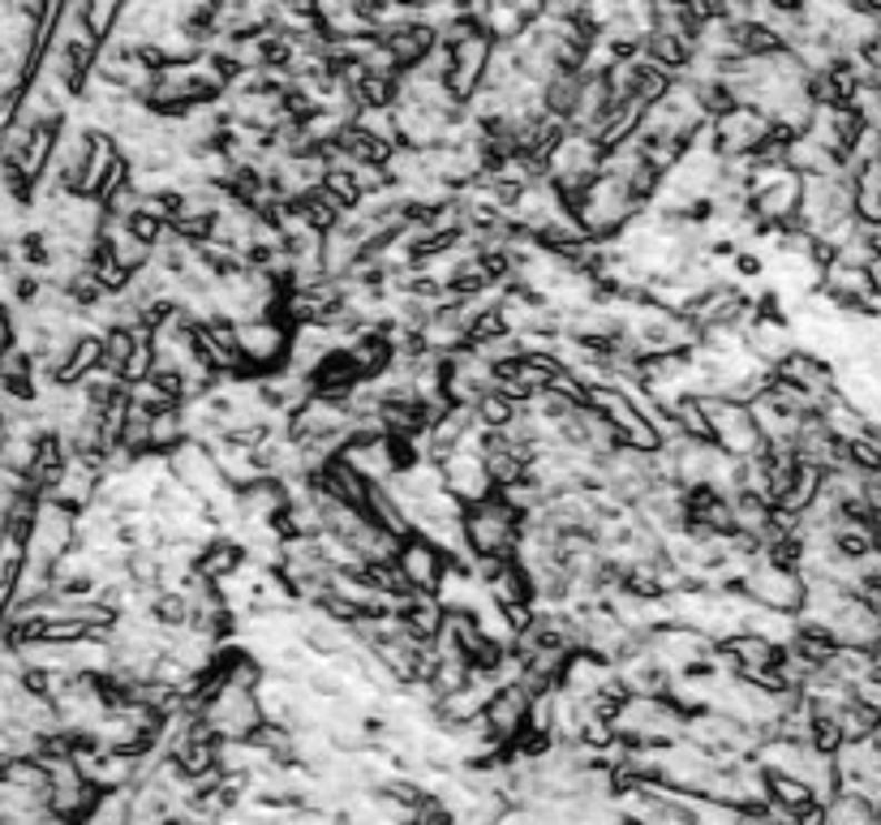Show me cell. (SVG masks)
I'll return each instance as SVG.
<instances>
[{"label":"cell","mask_w":881,"mask_h":825,"mask_svg":"<svg viewBox=\"0 0 881 825\" xmlns=\"http://www.w3.org/2000/svg\"><path fill=\"white\" fill-rule=\"evenodd\" d=\"M641 211H645V202L632 199V190L623 181H615V177H607V172L572 207V215L581 220L585 237H593V241H615Z\"/></svg>","instance_id":"1"},{"label":"cell","mask_w":881,"mask_h":825,"mask_svg":"<svg viewBox=\"0 0 881 825\" xmlns=\"http://www.w3.org/2000/svg\"><path fill=\"white\" fill-rule=\"evenodd\" d=\"M684 714L667 696H628L615 714V731L637 748H667L684 740Z\"/></svg>","instance_id":"2"},{"label":"cell","mask_w":881,"mask_h":825,"mask_svg":"<svg viewBox=\"0 0 881 825\" xmlns=\"http://www.w3.org/2000/svg\"><path fill=\"white\" fill-rule=\"evenodd\" d=\"M697 400H701V409H705V417H710V439H714V447H722L731 461H757V456L770 452V443L761 439V430L752 422L749 404L727 400V396H697Z\"/></svg>","instance_id":"3"},{"label":"cell","mask_w":881,"mask_h":825,"mask_svg":"<svg viewBox=\"0 0 881 825\" xmlns=\"http://www.w3.org/2000/svg\"><path fill=\"white\" fill-rule=\"evenodd\" d=\"M521 525H524V516H517L499 495L464 512V537H469V551H473V555H503V560H517Z\"/></svg>","instance_id":"4"},{"label":"cell","mask_w":881,"mask_h":825,"mask_svg":"<svg viewBox=\"0 0 881 825\" xmlns=\"http://www.w3.org/2000/svg\"><path fill=\"white\" fill-rule=\"evenodd\" d=\"M855 215V190L851 177H809L804 181V202H800V229H809L813 237H825L834 224H843Z\"/></svg>","instance_id":"5"},{"label":"cell","mask_w":881,"mask_h":825,"mask_svg":"<svg viewBox=\"0 0 881 825\" xmlns=\"http://www.w3.org/2000/svg\"><path fill=\"white\" fill-rule=\"evenodd\" d=\"M198 714H202V723H207V731L216 740H250L267 723L259 693H246V688H232V684H224Z\"/></svg>","instance_id":"6"},{"label":"cell","mask_w":881,"mask_h":825,"mask_svg":"<svg viewBox=\"0 0 881 825\" xmlns=\"http://www.w3.org/2000/svg\"><path fill=\"white\" fill-rule=\"evenodd\" d=\"M744 597L752 606H765V611L800 615L804 611V576L795 567H779V563L761 560L744 576Z\"/></svg>","instance_id":"7"},{"label":"cell","mask_w":881,"mask_h":825,"mask_svg":"<svg viewBox=\"0 0 881 825\" xmlns=\"http://www.w3.org/2000/svg\"><path fill=\"white\" fill-rule=\"evenodd\" d=\"M770 133H774V121L740 103L727 117H714V151H719V160H752Z\"/></svg>","instance_id":"8"},{"label":"cell","mask_w":881,"mask_h":825,"mask_svg":"<svg viewBox=\"0 0 881 825\" xmlns=\"http://www.w3.org/2000/svg\"><path fill=\"white\" fill-rule=\"evenodd\" d=\"M289 349H293V328L280 319H254L237 328V353L254 365L259 374H276L289 365Z\"/></svg>","instance_id":"9"},{"label":"cell","mask_w":881,"mask_h":825,"mask_svg":"<svg viewBox=\"0 0 881 825\" xmlns=\"http://www.w3.org/2000/svg\"><path fill=\"white\" fill-rule=\"evenodd\" d=\"M168 473L181 482V486H190L194 495L216 499L220 491H229V482H224V473H220V464H216V452H211V443H198V439H186L177 452H168Z\"/></svg>","instance_id":"10"},{"label":"cell","mask_w":881,"mask_h":825,"mask_svg":"<svg viewBox=\"0 0 881 825\" xmlns=\"http://www.w3.org/2000/svg\"><path fill=\"white\" fill-rule=\"evenodd\" d=\"M396 567H400V576H404V585H409L413 594H439L443 572L452 567V555H448V551H439L430 537L413 533V537H404Z\"/></svg>","instance_id":"11"},{"label":"cell","mask_w":881,"mask_h":825,"mask_svg":"<svg viewBox=\"0 0 881 825\" xmlns=\"http://www.w3.org/2000/svg\"><path fill=\"white\" fill-rule=\"evenodd\" d=\"M490 52H494V39L487 31L473 34V39H464L460 48H452V73H448V91H452V100L464 108V103L473 100L482 87H487V66H490Z\"/></svg>","instance_id":"12"},{"label":"cell","mask_w":881,"mask_h":825,"mask_svg":"<svg viewBox=\"0 0 881 825\" xmlns=\"http://www.w3.org/2000/svg\"><path fill=\"white\" fill-rule=\"evenodd\" d=\"M830 636L843 650H873L881 641V611L860 594H848L843 606H839V615L830 620Z\"/></svg>","instance_id":"13"},{"label":"cell","mask_w":881,"mask_h":825,"mask_svg":"<svg viewBox=\"0 0 881 825\" xmlns=\"http://www.w3.org/2000/svg\"><path fill=\"white\" fill-rule=\"evenodd\" d=\"M439 469H443V486H448L464 507H478V503H487V499L499 495L487 473V461H482L478 452H464V447H460V452H452Z\"/></svg>","instance_id":"14"},{"label":"cell","mask_w":881,"mask_h":825,"mask_svg":"<svg viewBox=\"0 0 881 825\" xmlns=\"http://www.w3.org/2000/svg\"><path fill=\"white\" fill-rule=\"evenodd\" d=\"M744 349H749L761 365L774 370V365L787 362V358L800 349V340H795L791 319H783V314H757L749 328H744Z\"/></svg>","instance_id":"15"},{"label":"cell","mask_w":881,"mask_h":825,"mask_svg":"<svg viewBox=\"0 0 881 825\" xmlns=\"http://www.w3.org/2000/svg\"><path fill=\"white\" fill-rule=\"evenodd\" d=\"M774 379L795 383V388H804L817 400H830L839 392V370H834V362H825L813 349H795L787 362L774 365Z\"/></svg>","instance_id":"16"},{"label":"cell","mask_w":881,"mask_h":825,"mask_svg":"<svg viewBox=\"0 0 881 825\" xmlns=\"http://www.w3.org/2000/svg\"><path fill=\"white\" fill-rule=\"evenodd\" d=\"M529 705H533V696L524 693L521 684H499V693H494V701H490L487 714H482L490 735L499 744H512L524 726H529Z\"/></svg>","instance_id":"17"},{"label":"cell","mask_w":881,"mask_h":825,"mask_svg":"<svg viewBox=\"0 0 881 825\" xmlns=\"http://www.w3.org/2000/svg\"><path fill=\"white\" fill-rule=\"evenodd\" d=\"M615 680V666L607 658H598V654H589V650H572L568 654V666H563V680H559V688L572 696H581V701H589V696H598L607 684Z\"/></svg>","instance_id":"18"},{"label":"cell","mask_w":881,"mask_h":825,"mask_svg":"<svg viewBox=\"0 0 881 825\" xmlns=\"http://www.w3.org/2000/svg\"><path fill=\"white\" fill-rule=\"evenodd\" d=\"M396 615L404 620V627L418 636V641H434L443 624H448V606L439 602V594H400L396 597Z\"/></svg>","instance_id":"19"},{"label":"cell","mask_w":881,"mask_h":825,"mask_svg":"<svg viewBox=\"0 0 881 825\" xmlns=\"http://www.w3.org/2000/svg\"><path fill=\"white\" fill-rule=\"evenodd\" d=\"M388 439H392V434H388ZM388 439H349V443L340 447V456L353 464L366 482H392L396 461H392Z\"/></svg>","instance_id":"20"},{"label":"cell","mask_w":881,"mask_h":825,"mask_svg":"<svg viewBox=\"0 0 881 825\" xmlns=\"http://www.w3.org/2000/svg\"><path fill=\"white\" fill-rule=\"evenodd\" d=\"M361 374L353 370V362H349V353L340 349V353H331L323 365H314L310 370V392L314 396H327V400H349L353 392H358Z\"/></svg>","instance_id":"21"},{"label":"cell","mask_w":881,"mask_h":825,"mask_svg":"<svg viewBox=\"0 0 881 825\" xmlns=\"http://www.w3.org/2000/svg\"><path fill=\"white\" fill-rule=\"evenodd\" d=\"M246 546L237 542V537H216V542H207L202 551H198V563L194 572L202 576V581H211V585H220V581H229V576H237L241 567H246Z\"/></svg>","instance_id":"22"},{"label":"cell","mask_w":881,"mask_h":825,"mask_svg":"<svg viewBox=\"0 0 881 825\" xmlns=\"http://www.w3.org/2000/svg\"><path fill=\"white\" fill-rule=\"evenodd\" d=\"M791 172H800L804 181L809 177H839V172H848L843 168V160L834 155V151H825L817 138H809V133H800L791 147H787V160H783Z\"/></svg>","instance_id":"23"},{"label":"cell","mask_w":881,"mask_h":825,"mask_svg":"<svg viewBox=\"0 0 881 825\" xmlns=\"http://www.w3.org/2000/svg\"><path fill=\"white\" fill-rule=\"evenodd\" d=\"M117 160H121V147H117V138H112V133L91 130V155H87V168H82L78 194H82V199H99V190H103L108 172L117 168Z\"/></svg>","instance_id":"24"},{"label":"cell","mask_w":881,"mask_h":825,"mask_svg":"<svg viewBox=\"0 0 881 825\" xmlns=\"http://www.w3.org/2000/svg\"><path fill=\"white\" fill-rule=\"evenodd\" d=\"M361 512H366V521H374V525L396 533V537H413V525H409V516H404V507H400V499L392 495L388 482H370Z\"/></svg>","instance_id":"25"},{"label":"cell","mask_w":881,"mask_h":825,"mask_svg":"<svg viewBox=\"0 0 881 825\" xmlns=\"http://www.w3.org/2000/svg\"><path fill=\"white\" fill-rule=\"evenodd\" d=\"M211 452H216V464H220V473H224V482H229L232 491H241V486L267 477L262 464L254 461V447H241V443H232V439H216Z\"/></svg>","instance_id":"26"},{"label":"cell","mask_w":881,"mask_h":825,"mask_svg":"<svg viewBox=\"0 0 881 825\" xmlns=\"http://www.w3.org/2000/svg\"><path fill=\"white\" fill-rule=\"evenodd\" d=\"M388 48H392V57H396V66H400V73L404 69H418L439 48V34L430 31L426 22H413V27H400V31H392L388 39H383Z\"/></svg>","instance_id":"27"},{"label":"cell","mask_w":881,"mask_h":825,"mask_svg":"<svg viewBox=\"0 0 881 825\" xmlns=\"http://www.w3.org/2000/svg\"><path fill=\"white\" fill-rule=\"evenodd\" d=\"M581 87H585V69H559L547 82V112L572 125V117L581 108Z\"/></svg>","instance_id":"28"},{"label":"cell","mask_w":881,"mask_h":825,"mask_svg":"<svg viewBox=\"0 0 881 825\" xmlns=\"http://www.w3.org/2000/svg\"><path fill=\"white\" fill-rule=\"evenodd\" d=\"M731 516H735V533H744V537H765V529H770V521H774V503L761 495H740L731 499Z\"/></svg>","instance_id":"29"},{"label":"cell","mask_w":881,"mask_h":825,"mask_svg":"<svg viewBox=\"0 0 881 825\" xmlns=\"http://www.w3.org/2000/svg\"><path fill=\"white\" fill-rule=\"evenodd\" d=\"M186 439H190V430H186V409H181V404L151 413V452H156V456L177 452Z\"/></svg>","instance_id":"30"},{"label":"cell","mask_w":881,"mask_h":825,"mask_svg":"<svg viewBox=\"0 0 881 825\" xmlns=\"http://www.w3.org/2000/svg\"><path fill=\"white\" fill-rule=\"evenodd\" d=\"M684 808L692 825H744L749 813L740 804H727V799H714V795H684Z\"/></svg>","instance_id":"31"},{"label":"cell","mask_w":881,"mask_h":825,"mask_svg":"<svg viewBox=\"0 0 881 825\" xmlns=\"http://www.w3.org/2000/svg\"><path fill=\"white\" fill-rule=\"evenodd\" d=\"M821 482H825V469H817V464H804L795 469V477H791V486H787V499L779 503L783 512L791 516H804L809 507H813V499L821 495Z\"/></svg>","instance_id":"32"},{"label":"cell","mask_w":881,"mask_h":825,"mask_svg":"<svg viewBox=\"0 0 881 825\" xmlns=\"http://www.w3.org/2000/svg\"><path fill=\"white\" fill-rule=\"evenodd\" d=\"M487 597L494 602V606H517V602H533V585H529V572H524L521 563L512 560L487 585Z\"/></svg>","instance_id":"33"},{"label":"cell","mask_w":881,"mask_h":825,"mask_svg":"<svg viewBox=\"0 0 881 825\" xmlns=\"http://www.w3.org/2000/svg\"><path fill=\"white\" fill-rule=\"evenodd\" d=\"M34 456H39V434H4V443H0V469L27 477L34 469Z\"/></svg>","instance_id":"34"},{"label":"cell","mask_w":881,"mask_h":825,"mask_svg":"<svg viewBox=\"0 0 881 825\" xmlns=\"http://www.w3.org/2000/svg\"><path fill=\"white\" fill-rule=\"evenodd\" d=\"M250 740H254V744H259V748L271 761H284V765H289V761H297V731H293V726L262 723L259 731L250 735Z\"/></svg>","instance_id":"35"},{"label":"cell","mask_w":881,"mask_h":825,"mask_svg":"<svg viewBox=\"0 0 881 825\" xmlns=\"http://www.w3.org/2000/svg\"><path fill=\"white\" fill-rule=\"evenodd\" d=\"M878 726H881V714L878 710H869V705H860L855 696L839 710V731H843L848 744H855V740H873Z\"/></svg>","instance_id":"36"},{"label":"cell","mask_w":881,"mask_h":825,"mask_svg":"<svg viewBox=\"0 0 881 825\" xmlns=\"http://www.w3.org/2000/svg\"><path fill=\"white\" fill-rule=\"evenodd\" d=\"M770 804H783L791 813H804L813 808V787L804 778H791V774H770Z\"/></svg>","instance_id":"37"},{"label":"cell","mask_w":881,"mask_h":825,"mask_svg":"<svg viewBox=\"0 0 881 825\" xmlns=\"http://www.w3.org/2000/svg\"><path fill=\"white\" fill-rule=\"evenodd\" d=\"M151 620L163 624L168 632L190 627V602H186V594H177V590H160L156 602H151Z\"/></svg>","instance_id":"38"},{"label":"cell","mask_w":881,"mask_h":825,"mask_svg":"<svg viewBox=\"0 0 881 825\" xmlns=\"http://www.w3.org/2000/svg\"><path fill=\"white\" fill-rule=\"evenodd\" d=\"M524 409H529V413H538L547 426H563L581 404H577V400H568L563 392H555V388H547V392H538V396L529 400Z\"/></svg>","instance_id":"39"},{"label":"cell","mask_w":881,"mask_h":825,"mask_svg":"<svg viewBox=\"0 0 881 825\" xmlns=\"http://www.w3.org/2000/svg\"><path fill=\"white\" fill-rule=\"evenodd\" d=\"M323 190L331 194V199L340 202L349 215L358 211L361 207V190H358V177H353V168H327V177H323Z\"/></svg>","instance_id":"40"},{"label":"cell","mask_w":881,"mask_h":825,"mask_svg":"<svg viewBox=\"0 0 881 825\" xmlns=\"http://www.w3.org/2000/svg\"><path fill=\"white\" fill-rule=\"evenodd\" d=\"M358 125L370 138H379V142H388L400 151V125H396V108H361L358 112Z\"/></svg>","instance_id":"41"},{"label":"cell","mask_w":881,"mask_h":825,"mask_svg":"<svg viewBox=\"0 0 881 825\" xmlns=\"http://www.w3.org/2000/svg\"><path fill=\"white\" fill-rule=\"evenodd\" d=\"M671 413H675V422H680V430H684V439L714 443V439H710V417H705V409H701V400L697 396H684Z\"/></svg>","instance_id":"42"},{"label":"cell","mask_w":881,"mask_h":825,"mask_svg":"<svg viewBox=\"0 0 881 825\" xmlns=\"http://www.w3.org/2000/svg\"><path fill=\"white\" fill-rule=\"evenodd\" d=\"M473 349H478V353H482V358H487L494 370H503V365H517L524 358V340H521V335H512V331H508V335H499V340H482V344H473Z\"/></svg>","instance_id":"43"},{"label":"cell","mask_w":881,"mask_h":825,"mask_svg":"<svg viewBox=\"0 0 881 825\" xmlns=\"http://www.w3.org/2000/svg\"><path fill=\"white\" fill-rule=\"evenodd\" d=\"M517 413H521V404H512L503 392H487V396L478 400V422L487 430H503Z\"/></svg>","instance_id":"44"},{"label":"cell","mask_w":881,"mask_h":825,"mask_svg":"<svg viewBox=\"0 0 881 825\" xmlns=\"http://www.w3.org/2000/svg\"><path fill=\"white\" fill-rule=\"evenodd\" d=\"M138 349V340H133V331H126V328H112V331H103V365L108 370H126V362H130V353Z\"/></svg>","instance_id":"45"},{"label":"cell","mask_w":881,"mask_h":825,"mask_svg":"<svg viewBox=\"0 0 881 825\" xmlns=\"http://www.w3.org/2000/svg\"><path fill=\"white\" fill-rule=\"evenodd\" d=\"M615 740H620L615 718H598V714H589L585 726H581V740H577V744H585V748H593V753H607Z\"/></svg>","instance_id":"46"},{"label":"cell","mask_w":881,"mask_h":825,"mask_svg":"<svg viewBox=\"0 0 881 825\" xmlns=\"http://www.w3.org/2000/svg\"><path fill=\"white\" fill-rule=\"evenodd\" d=\"M126 396H130V404L151 409V413H160V409H172V404H177V400L168 396L160 383H156V374H151V379H142V383H130V388H126Z\"/></svg>","instance_id":"47"},{"label":"cell","mask_w":881,"mask_h":825,"mask_svg":"<svg viewBox=\"0 0 881 825\" xmlns=\"http://www.w3.org/2000/svg\"><path fill=\"white\" fill-rule=\"evenodd\" d=\"M361 572H366V581H370L379 594H388V597L409 594V585H404V576H400V567H396V563H366Z\"/></svg>","instance_id":"48"},{"label":"cell","mask_w":881,"mask_h":825,"mask_svg":"<svg viewBox=\"0 0 881 825\" xmlns=\"http://www.w3.org/2000/svg\"><path fill=\"white\" fill-rule=\"evenodd\" d=\"M156 374V349L151 344H138L130 353V362H126V370H121V379H126V388L130 383H142V379H151Z\"/></svg>","instance_id":"49"},{"label":"cell","mask_w":881,"mask_h":825,"mask_svg":"<svg viewBox=\"0 0 881 825\" xmlns=\"http://www.w3.org/2000/svg\"><path fill=\"white\" fill-rule=\"evenodd\" d=\"M499 335H508V319H503V310L499 305H490L487 314L473 323L469 331V344H482V340H499Z\"/></svg>","instance_id":"50"},{"label":"cell","mask_w":881,"mask_h":825,"mask_svg":"<svg viewBox=\"0 0 881 825\" xmlns=\"http://www.w3.org/2000/svg\"><path fill=\"white\" fill-rule=\"evenodd\" d=\"M130 232L138 237V241H147V245H160L163 232H168V224H163V220H156V215H142V211H138V215L130 220Z\"/></svg>","instance_id":"51"},{"label":"cell","mask_w":881,"mask_h":825,"mask_svg":"<svg viewBox=\"0 0 881 825\" xmlns=\"http://www.w3.org/2000/svg\"><path fill=\"white\" fill-rule=\"evenodd\" d=\"M851 693H855V701H860V705H869V710H878V714H881V680H878V675L860 680Z\"/></svg>","instance_id":"52"},{"label":"cell","mask_w":881,"mask_h":825,"mask_svg":"<svg viewBox=\"0 0 881 825\" xmlns=\"http://www.w3.org/2000/svg\"><path fill=\"white\" fill-rule=\"evenodd\" d=\"M508 4H512V9L521 13V18H524V22H529V27L547 18V0H508Z\"/></svg>","instance_id":"53"},{"label":"cell","mask_w":881,"mask_h":825,"mask_svg":"<svg viewBox=\"0 0 881 825\" xmlns=\"http://www.w3.org/2000/svg\"><path fill=\"white\" fill-rule=\"evenodd\" d=\"M795 825H830V813H825L821 804H813V808H804V813L795 817Z\"/></svg>","instance_id":"54"},{"label":"cell","mask_w":881,"mask_h":825,"mask_svg":"<svg viewBox=\"0 0 881 825\" xmlns=\"http://www.w3.org/2000/svg\"><path fill=\"white\" fill-rule=\"evenodd\" d=\"M13 654V636H9V620H0V662Z\"/></svg>","instance_id":"55"},{"label":"cell","mask_w":881,"mask_h":825,"mask_svg":"<svg viewBox=\"0 0 881 825\" xmlns=\"http://www.w3.org/2000/svg\"><path fill=\"white\" fill-rule=\"evenodd\" d=\"M623 825H650V822H641V817H623Z\"/></svg>","instance_id":"56"},{"label":"cell","mask_w":881,"mask_h":825,"mask_svg":"<svg viewBox=\"0 0 881 825\" xmlns=\"http://www.w3.org/2000/svg\"><path fill=\"white\" fill-rule=\"evenodd\" d=\"M0 443H4V422H0Z\"/></svg>","instance_id":"57"},{"label":"cell","mask_w":881,"mask_h":825,"mask_svg":"<svg viewBox=\"0 0 881 825\" xmlns=\"http://www.w3.org/2000/svg\"><path fill=\"white\" fill-rule=\"evenodd\" d=\"M878 87H881V82H878Z\"/></svg>","instance_id":"58"}]
</instances>
